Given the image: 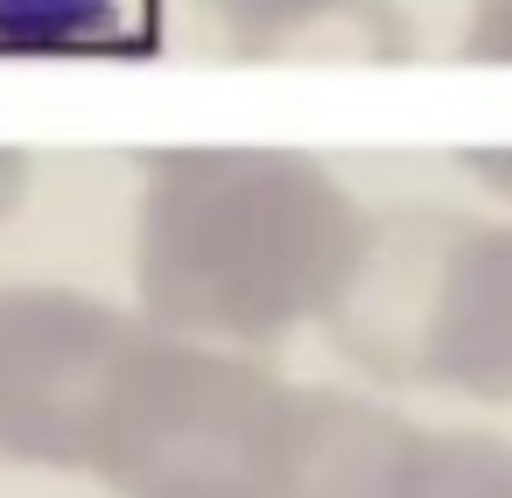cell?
<instances>
[{
	"label": "cell",
	"mask_w": 512,
	"mask_h": 498,
	"mask_svg": "<svg viewBox=\"0 0 512 498\" xmlns=\"http://www.w3.org/2000/svg\"><path fill=\"white\" fill-rule=\"evenodd\" d=\"M288 407L295 379L260 365V351L190 344L148 323L92 477L120 498H274Z\"/></svg>",
	"instance_id": "3957f363"
},
{
	"label": "cell",
	"mask_w": 512,
	"mask_h": 498,
	"mask_svg": "<svg viewBox=\"0 0 512 498\" xmlns=\"http://www.w3.org/2000/svg\"><path fill=\"white\" fill-rule=\"evenodd\" d=\"M470 64H512V0H477L470 29H463Z\"/></svg>",
	"instance_id": "9c48e42d"
},
{
	"label": "cell",
	"mask_w": 512,
	"mask_h": 498,
	"mask_svg": "<svg viewBox=\"0 0 512 498\" xmlns=\"http://www.w3.org/2000/svg\"><path fill=\"white\" fill-rule=\"evenodd\" d=\"M407 498H512V442L477 428H428Z\"/></svg>",
	"instance_id": "8992f818"
},
{
	"label": "cell",
	"mask_w": 512,
	"mask_h": 498,
	"mask_svg": "<svg viewBox=\"0 0 512 498\" xmlns=\"http://www.w3.org/2000/svg\"><path fill=\"white\" fill-rule=\"evenodd\" d=\"M141 337V309L50 281H0V456L92 477Z\"/></svg>",
	"instance_id": "277c9868"
},
{
	"label": "cell",
	"mask_w": 512,
	"mask_h": 498,
	"mask_svg": "<svg viewBox=\"0 0 512 498\" xmlns=\"http://www.w3.org/2000/svg\"><path fill=\"white\" fill-rule=\"evenodd\" d=\"M456 162H463V176H477L491 197L512 204V148H463Z\"/></svg>",
	"instance_id": "30bf717a"
},
{
	"label": "cell",
	"mask_w": 512,
	"mask_h": 498,
	"mask_svg": "<svg viewBox=\"0 0 512 498\" xmlns=\"http://www.w3.org/2000/svg\"><path fill=\"white\" fill-rule=\"evenodd\" d=\"M330 330L372 379L512 407V218H379Z\"/></svg>",
	"instance_id": "7a4b0ae2"
},
{
	"label": "cell",
	"mask_w": 512,
	"mask_h": 498,
	"mask_svg": "<svg viewBox=\"0 0 512 498\" xmlns=\"http://www.w3.org/2000/svg\"><path fill=\"white\" fill-rule=\"evenodd\" d=\"M372 225L316 155L169 148L141 176L134 309L190 344L274 351L344 309Z\"/></svg>",
	"instance_id": "6da1fadb"
},
{
	"label": "cell",
	"mask_w": 512,
	"mask_h": 498,
	"mask_svg": "<svg viewBox=\"0 0 512 498\" xmlns=\"http://www.w3.org/2000/svg\"><path fill=\"white\" fill-rule=\"evenodd\" d=\"M22 204H29V155L0 148V225H8Z\"/></svg>",
	"instance_id": "8fae6325"
},
{
	"label": "cell",
	"mask_w": 512,
	"mask_h": 498,
	"mask_svg": "<svg viewBox=\"0 0 512 498\" xmlns=\"http://www.w3.org/2000/svg\"><path fill=\"white\" fill-rule=\"evenodd\" d=\"M218 15V29L239 43V50H281L323 22H344V15H379V0H204Z\"/></svg>",
	"instance_id": "ba28073f"
},
{
	"label": "cell",
	"mask_w": 512,
	"mask_h": 498,
	"mask_svg": "<svg viewBox=\"0 0 512 498\" xmlns=\"http://www.w3.org/2000/svg\"><path fill=\"white\" fill-rule=\"evenodd\" d=\"M421 442L428 428H414L386 400L344 386H295L274 498H407Z\"/></svg>",
	"instance_id": "5b68a950"
},
{
	"label": "cell",
	"mask_w": 512,
	"mask_h": 498,
	"mask_svg": "<svg viewBox=\"0 0 512 498\" xmlns=\"http://www.w3.org/2000/svg\"><path fill=\"white\" fill-rule=\"evenodd\" d=\"M134 0H0V50H78L127 22Z\"/></svg>",
	"instance_id": "52a82bcc"
}]
</instances>
